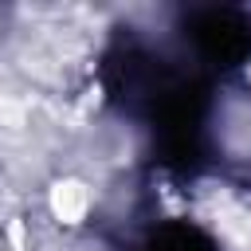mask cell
I'll return each instance as SVG.
<instances>
[{
	"label": "cell",
	"instance_id": "6da1fadb",
	"mask_svg": "<svg viewBox=\"0 0 251 251\" xmlns=\"http://www.w3.org/2000/svg\"><path fill=\"white\" fill-rule=\"evenodd\" d=\"M192 43L204 59L212 63H243L251 55V27L235 16V12H208L196 31H192Z\"/></svg>",
	"mask_w": 251,
	"mask_h": 251
},
{
	"label": "cell",
	"instance_id": "7a4b0ae2",
	"mask_svg": "<svg viewBox=\"0 0 251 251\" xmlns=\"http://www.w3.org/2000/svg\"><path fill=\"white\" fill-rule=\"evenodd\" d=\"M137 251H220V247L192 224H165V227L149 231Z\"/></svg>",
	"mask_w": 251,
	"mask_h": 251
}]
</instances>
